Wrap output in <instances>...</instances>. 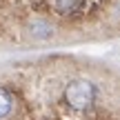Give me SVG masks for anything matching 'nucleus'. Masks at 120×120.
Returning <instances> with one entry per match:
<instances>
[{
	"instance_id": "obj_1",
	"label": "nucleus",
	"mask_w": 120,
	"mask_h": 120,
	"mask_svg": "<svg viewBox=\"0 0 120 120\" xmlns=\"http://www.w3.org/2000/svg\"><path fill=\"white\" fill-rule=\"evenodd\" d=\"M64 98H67V102L73 109L85 111L96 100V87L89 80H73V82H69L67 91H64Z\"/></svg>"
},
{
	"instance_id": "obj_2",
	"label": "nucleus",
	"mask_w": 120,
	"mask_h": 120,
	"mask_svg": "<svg viewBox=\"0 0 120 120\" xmlns=\"http://www.w3.org/2000/svg\"><path fill=\"white\" fill-rule=\"evenodd\" d=\"M11 107H13V98H11V94H9L7 89H2V87H0V120L7 118L9 113H11Z\"/></svg>"
},
{
	"instance_id": "obj_3",
	"label": "nucleus",
	"mask_w": 120,
	"mask_h": 120,
	"mask_svg": "<svg viewBox=\"0 0 120 120\" xmlns=\"http://www.w3.org/2000/svg\"><path fill=\"white\" fill-rule=\"evenodd\" d=\"M78 4H80V0H58V7L62 9V11H71Z\"/></svg>"
}]
</instances>
